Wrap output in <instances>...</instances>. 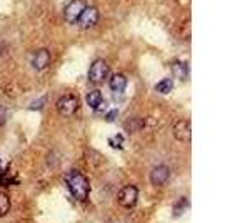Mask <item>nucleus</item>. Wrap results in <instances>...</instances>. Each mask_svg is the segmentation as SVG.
Returning a JSON list of instances; mask_svg holds the SVG:
<instances>
[{
    "label": "nucleus",
    "mask_w": 250,
    "mask_h": 223,
    "mask_svg": "<svg viewBox=\"0 0 250 223\" xmlns=\"http://www.w3.org/2000/svg\"><path fill=\"white\" fill-rule=\"evenodd\" d=\"M65 183L68 186V192L72 193V197L79 202H85L88 198V193H90V185H88V180L83 173L80 172H70L67 173L65 177Z\"/></svg>",
    "instance_id": "nucleus-1"
},
{
    "label": "nucleus",
    "mask_w": 250,
    "mask_h": 223,
    "mask_svg": "<svg viewBox=\"0 0 250 223\" xmlns=\"http://www.w3.org/2000/svg\"><path fill=\"white\" fill-rule=\"evenodd\" d=\"M108 74H110V68H108L107 63L104 62V60H95L90 65V68H88V80H90L92 83L99 85V83L105 82Z\"/></svg>",
    "instance_id": "nucleus-2"
},
{
    "label": "nucleus",
    "mask_w": 250,
    "mask_h": 223,
    "mask_svg": "<svg viewBox=\"0 0 250 223\" xmlns=\"http://www.w3.org/2000/svg\"><path fill=\"white\" fill-rule=\"evenodd\" d=\"M87 9L85 0H70L63 9V17L68 23H77L82 12Z\"/></svg>",
    "instance_id": "nucleus-3"
},
{
    "label": "nucleus",
    "mask_w": 250,
    "mask_h": 223,
    "mask_svg": "<svg viewBox=\"0 0 250 223\" xmlns=\"http://www.w3.org/2000/svg\"><path fill=\"white\" fill-rule=\"evenodd\" d=\"M137 200H139V188L134 185L124 186V188L119 192V203L122 206H125V208H132V206H135Z\"/></svg>",
    "instance_id": "nucleus-4"
},
{
    "label": "nucleus",
    "mask_w": 250,
    "mask_h": 223,
    "mask_svg": "<svg viewBox=\"0 0 250 223\" xmlns=\"http://www.w3.org/2000/svg\"><path fill=\"white\" fill-rule=\"evenodd\" d=\"M77 108H79V100L75 99L74 95H63V97H60L57 102V110L60 115H63V117L74 115V113L77 112Z\"/></svg>",
    "instance_id": "nucleus-5"
},
{
    "label": "nucleus",
    "mask_w": 250,
    "mask_h": 223,
    "mask_svg": "<svg viewBox=\"0 0 250 223\" xmlns=\"http://www.w3.org/2000/svg\"><path fill=\"white\" fill-rule=\"evenodd\" d=\"M97 22H99V10H97L95 7L87 5V9L82 12V15H80L77 23L82 28H92Z\"/></svg>",
    "instance_id": "nucleus-6"
},
{
    "label": "nucleus",
    "mask_w": 250,
    "mask_h": 223,
    "mask_svg": "<svg viewBox=\"0 0 250 223\" xmlns=\"http://www.w3.org/2000/svg\"><path fill=\"white\" fill-rule=\"evenodd\" d=\"M170 178V170L165 165H157V167L150 172V182L155 186H164Z\"/></svg>",
    "instance_id": "nucleus-7"
},
{
    "label": "nucleus",
    "mask_w": 250,
    "mask_h": 223,
    "mask_svg": "<svg viewBox=\"0 0 250 223\" xmlns=\"http://www.w3.org/2000/svg\"><path fill=\"white\" fill-rule=\"evenodd\" d=\"M173 137L179 142L190 140V123L187 120H179L173 125Z\"/></svg>",
    "instance_id": "nucleus-8"
},
{
    "label": "nucleus",
    "mask_w": 250,
    "mask_h": 223,
    "mask_svg": "<svg viewBox=\"0 0 250 223\" xmlns=\"http://www.w3.org/2000/svg\"><path fill=\"white\" fill-rule=\"evenodd\" d=\"M48 63H50V54H48L47 48H40L32 55V65H34L35 70H43V68L48 67Z\"/></svg>",
    "instance_id": "nucleus-9"
},
{
    "label": "nucleus",
    "mask_w": 250,
    "mask_h": 223,
    "mask_svg": "<svg viewBox=\"0 0 250 223\" xmlns=\"http://www.w3.org/2000/svg\"><path fill=\"white\" fill-rule=\"evenodd\" d=\"M87 105L92 108V110L99 112L104 108V105H105V100H104V95L100 90H92L87 93Z\"/></svg>",
    "instance_id": "nucleus-10"
},
{
    "label": "nucleus",
    "mask_w": 250,
    "mask_h": 223,
    "mask_svg": "<svg viewBox=\"0 0 250 223\" xmlns=\"http://www.w3.org/2000/svg\"><path fill=\"white\" fill-rule=\"evenodd\" d=\"M108 87H110L112 92L115 93H122L125 88H127V77L124 74H115L112 75L110 82H108Z\"/></svg>",
    "instance_id": "nucleus-11"
},
{
    "label": "nucleus",
    "mask_w": 250,
    "mask_h": 223,
    "mask_svg": "<svg viewBox=\"0 0 250 223\" xmlns=\"http://www.w3.org/2000/svg\"><path fill=\"white\" fill-rule=\"evenodd\" d=\"M170 68L173 72V75L180 80H187L188 77V65L185 62H180V60H175V62L170 63Z\"/></svg>",
    "instance_id": "nucleus-12"
},
{
    "label": "nucleus",
    "mask_w": 250,
    "mask_h": 223,
    "mask_svg": "<svg viewBox=\"0 0 250 223\" xmlns=\"http://www.w3.org/2000/svg\"><path fill=\"white\" fill-rule=\"evenodd\" d=\"M14 183H17V175L10 173V170H5L3 173H0V185L9 186V185H14Z\"/></svg>",
    "instance_id": "nucleus-13"
},
{
    "label": "nucleus",
    "mask_w": 250,
    "mask_h": 223,
    "mask_svg": "<svg viewBox=\"0 0 250 223\" xmlns=\"http://www.w3.org/2000/svg\"><path fill=\"white\" fill-rule=\"evenodd\" d=\"M142 127H144V122L140 119H130V120L125 122V130H127L128 133H135Z\"/></svg>",
    "instance_id": "nucleus-14"
},
{
    "label": "nucleus",
    "mask_w": 250,
    "mask_h": 223,
    "mask_svg": "<svg viewBox=\"0 0 250 223\" xmlns=\"http://www.w3.org/2000/svg\"><path fill=\"white\" fill-rule=\"evenodd\" d=\"M9 210H10V198L7 193L0 192V217L9 213Z\"/></svg>",
    "instance_id": "nucleus-15"
},
{
    "label": "nucleus",
    "mask_w": 250,
    "mask_h": 223,
    "mask_svg": "<svg viewBox=\"0 0 250 223\" xmlns=\"http://www.w3.org/2000/svg\"><path fill=\"white\" fill-rule=\"evenodd\" d=\"M187 208H188V200L187 198H180V200L175 202V205H173V217H180Z\"/></svg>",
    "instance_id": "nucleus-16"
},
{
    "label": "nucleus",
    "mask_w": 250,
    "mask_h": 223,
    "mask_svg": "<svg viewBox=\"0 0 250 223\" xmlns=\"http://www.w3.org/2000/svg\"><path fill=\"white\" fill-rule=\"evenodd\" d=\"M173 88V82L170 79H164L155 85V90L159 93H168Z\"/></svg>",
    "instance_id": "nucleus-17"
},
{
    "label": "nucleus",
    "mask_w": 250,
    "mask_h": 223,
    "mask_svg": "<svg viewBox=\"0 0 250 223\" xmlns=\"http://www.w3.org/2000/svg\"><path fill=\"white\" fill-rule=\"evenodd\" d=\"M124 143H125L124 135H120V133H117L115 137L108 139V145H110L112 148H115V150H122L124 148Z\"/></svg>",
    "instance_id": "nucleus-18"
},
{
    "label": "nucleus",
    "mask_w": 250,
    "mask_h": 223,
    "mask_svg": "<svg viewBox=\"0 0 250 223\" xmlns=\"http://www.w3.org/2000/svg\"><path fill=\"white\" fill-rule=\"evenodd\" d=\"M43 103H45V100H43V99H39L37 102L30 103V110H40V108L43 107Z\"/></svg>",
    "instance_id": "nucleus-19"
},
{
    "label": "nucleus",
    "mask_w": 250,
    "mask_h": 223,
    "mask_svg": "<svg viewBox=\"0 0 250 223\" xmlns=\"http://www.w3.org/2000/svg\"><path fill=\"white\" fill-rule=\"evenodd\" d=\"M5 120H7V110L3 107H0V127L5 123Z\"/></svg>",
    "instance_id": "nucleus-20"
},
{
    "label": "nucleus",
    "mask_w": 250,
    "mask_h": 223,
    "mask_svg": "<svg viewBox=\"0 0 250 223\" xmlns=\"http://www.w3.org/2000/svg\"><path fill=\"white\" fill-rule=\"evenodd\" d=\"M117 115H119V112H117V110H110V112H108L107 115H105V120L114 122V120L117 119Z\"/></svg>",
    "instance_id": "nucleus-21"
}]
</instances>
